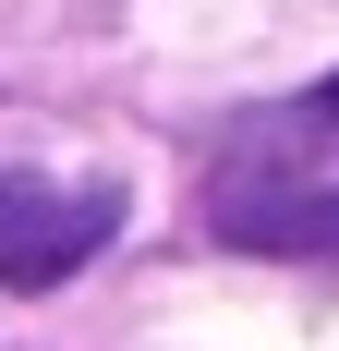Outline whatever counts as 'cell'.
<instances>
[{
    "label": "cell",
    "instance_id": "3",
    "mask_svg": "<svg viewBox=\"0 0 339 351\" xmlns=\"http://www.w3.org/2000/svg\"><path fill=\"white\" fill-rule=\"evenodd\" d=\"M303 109H315V121H327V134H339V73H327V85H315V97H303Z\"/></svg>",
    "mask_w": 339,
    "mask_h": 351
},
{
    "label": "cell",
    "instance_id": "1",
    "mask_svg": "<svg viewBox=\"0 0 339 351\" xmlns=\"http://www.w3.org/2000/svg\"><path fill=\"white\" fill-rule=\"evenodd\" d=\"M109 230H121V194H109V182L0 170V291H61Z\"/></svg>",
    "mask_w": 339,
    "mask_h": 351
},
{
    "label": "cell",
    "instance_id": "2",
    "mask_svg": "<svg viewBox=\"0 0 339 351\" xmlns=\"http://www.w3.org/2000/svg\"><path fill=\"white\" fill-rule=\"evenodd\" d=\"M218 243L242 254H339V182H291V194H231Z\"/></svg>",
    "mask_w": 339,
    "mask_h": 351
}]
</instances>
